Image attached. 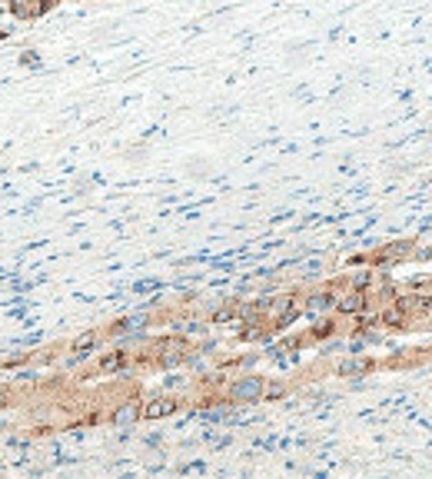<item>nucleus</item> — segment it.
Returning a JSON list of instances; mask_svg holds the SVG:
<instances>
[{
    "label": "nucleus",
    "instance_id": "f257e3e1",
    "mask_svg": "<svg viewBox=\"0 0 432 479\" xmlns=\"http://www.w3.org/2000/svg\"><path fill=\"white\" fill-rule=\"evenodd\" d=\"M266 393V380L263 376H240L233 383L226 386V402L229 406H243V402H260Z\"/></svg>",
    "mask_w": 432,
    "mask_h": 479
},
{
    "label": "nucleus",
    "instance_id": "f03ea898",
    "mask_svg": "<svg viewBox=\"0 0 432 479\" xmlns=\"http://www.w3.org/2000/svg\"><path fill=\"white\" fill-rule=\"evenodd\" d=\"M60 0H3L7 14L14 20H37V17H47L54 10Z\"/></svg>",
    "mask_w": 432,
    "mask_h": 479
},
{
    "label": "nucleus",
    "instance_id": "7ed1b4c3",
    "mask_svg": "<svg viewBox=\"0 0 432 479\" xmlns=\"http://www.w3.org/2000/svg\"><path fill=\"white\" fill-rule=\"evenodd\" d=\"M333 307H336L342 316H359V313H366V307H369V296H366V289L349 287L346 293H336V303H333Z\"/></svg>",
    "mask_w": 432,
    "mask_h": 479
},
{
    "label": "nucleus",
    "instance_id": "20e7f679",
    "mask_svg": "<svg viewBox=\"0 0 432 479\" xmlns=\"http://www.w3.org/2000/svg\"><path fill=\"white\" fill-rule=\"evenodd\" d=\"M180 409V400L176 396H150V400L140 406V416L143 420H163L169 413H176Z\"/></svg>",
    "mask_w": 432,
    "mask_h": 479
},
{
    "label": "nucleus",
    "instance_id": "39448f33",
    "mask_svg": "<svg viewBox=\"0 0 432 479\" xmlns=\"http://www.w3.org/2000/svg\"><path fill=\"white\" fill-rule=\"evenodd\" d=\"M100 340H103V333H100V329H90V333H80L70 349H74L76 356H87V353H94L96 346H100Z\"/></svg>",
    "mask_w": 432,
    "mask_h": 479
},
{
    "label": "nucleus",
    "instance_id": "423d86ee",
    "mask_svg": "<svg viewBox=\"0 0 432 479\" xmlns=\"http://www.w3.org/2000/svg\"><path fill=\"white\" fill-rule=\"evenodd\" d=\"M336 320L333 316H316V323H313V329H309V336L313 340H326V336H333L336 333Z\"/></svg>",
    "mask_w": 432,
    "mask_h": 479
},
{
    "label": "nucleus",
    "instance_id": "0eeeda50",
    "mask_svg": "<svg viewBox=\"0 0 432 479\" xmlns=\"http://www.w3.org/2000/svg\"><path fill=\"white\" fill-rule=\"evenodd\" d=\"M7 34H10V30H7V27H0V40L7 37Z\"/></svg>",
    "mask_w": 432,
    "mask_h": 479
}]
</instances>
